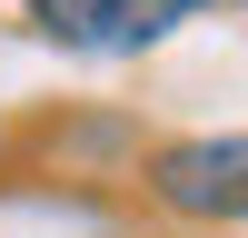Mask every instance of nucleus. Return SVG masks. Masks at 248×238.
Masks as SVG:
<instances>
[{"label":"nucleus","instance_id":"f257e3e1","mask_svg":"<svg viewBox=\"0 0 248 238\" xmlns=\"http://www.w3.org/2000/svg\"><path fill=\"white\" fill-rule=\"evenodd\" d=\"M149 198L179 218H248V129L229 139H169L149 159Z\"/></svg>","mask_w":248,"mask_h":238},{"label":"nucleus","instance_id":"f03ea898","mask_svg":"<svg viewBox=\"0 0 248 238\" xmlns=\"http://www.w3.org/2000/svg\"><path fill=\"white\" fill-rule=\"evenodd\" d=\"M189 10H199V0H30V20L60 40V50H99V60L159 50Z\"/></svg>","mask_w":248,"mask_h":238}]
</instances>
